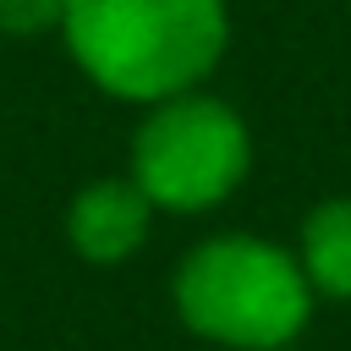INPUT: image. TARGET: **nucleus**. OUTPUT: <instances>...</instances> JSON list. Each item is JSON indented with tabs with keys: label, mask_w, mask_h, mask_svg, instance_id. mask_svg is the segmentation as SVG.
I'll return each mask as SVG.
<instances>
[{
	"label": "nucleus",
	"mask_w": 351,
	"mask_h": 351,
	"mask_svg": "<svg viewBox=\"0 0 351 351\" xmlns=\"http://www.w3.org/2000/svg\"><path fill=\"white\" fill-rule=\"evenodd\" d=\"M77 71L126 104L192 93L225 55V0H66L60 27Z\"/></svg>",
	"instance_id": "nucleus-1"
},
{
	"label": "nucleus",
	"mask_w": 351,
	"mask_h": 351,
	"mask_svg": "<svg viewBox=\"0 0 351 351\" xmlns=\"http://www.w3.org/2000/svg\"><path fill=\"white\" fill-rule=\"evenodd\" d=\"M176 313L192 335L230 351H280L313 313L302 263L263 236H208L176 269Z\"/></svg>",
	"instance_id": "nucleus-2"
},
{
	"label": "nucleus",
	"mask_w": 351,
	"mask_h": 351,
	"mask_svg": "<svg viewBox=\"0 0 351 351\" xmlns=\"http://www.w3.org/2000/svg\"><path fill=\"white\" fill-rule=\"evenodd\" d=\"M252 165L247 121L214 93H176L148 104L132 137V181L154 208L203 214L219 208Z\"/></svg>",
	"instance_id": "nucleus-3"
},
{
	"label": "nucleus",
	"mask_w": 351,
	"mask_h": 351,
	"mask_svg": "<svg viewBox=\"0 0 351 351\" xmlns=\"http://www.w3.org/2000/svg\"><path fill=\"white\" fill-rule=\"evenodd\" d=\"M148 225H154V203L143 197L132 176L88 181L66 203V241L82 263H99V269L126 263L148 241Z\"/></svg>",
	"instance_id": "nucleus-4"
},
{
	"label": "nucleus",
	"mask_w": 351,
	"mask_h": 351,
	"mask_svg": "<svg viewBox=\"0 0 351 351\" xmlns=\"http://www.w3.org/2000/svg\"><path fill=\"white\" fill-rule=\"evenodd\" d=\"M302 274L324 296H351V197H329L302 219Z\"/></svg>",
	"instance_id": "nucleus-5"
},
{
	"label": "nucleus",
	"mask_w": 351,
	"mask_h": 351,
	"mask_svg": "<svg viewBox=\"0 0 351 351\" xmlns=\"http://www.w3.org/2000/svg\"><path fill=\"white\" fill-rule=\"evenodd\" d=\"M66 0H0V33L5 38H38L60 27Z\"/></svg>",
	"instance_id": "nucleus-6"
}]
</instances>
